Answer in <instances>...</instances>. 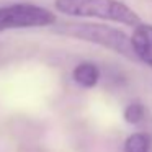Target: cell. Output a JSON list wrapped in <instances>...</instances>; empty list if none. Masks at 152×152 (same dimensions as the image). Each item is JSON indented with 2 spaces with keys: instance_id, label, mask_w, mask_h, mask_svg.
Here are the masks:
<instances>
[{
  "instance_id": "6da1fadb",
  "label": "cell",
  "mask_w": 152,
  "mask_h": 152,
  "mask_svg": "<svg viewBox=\"0 0 152 152\" xmlns=\"http://www.w3.org/2000/svg\"><path fill=\"white\" fill-rule=\"evenodd\" d=\"M54 8L72 18H96L126 26L141 23L139 15L121 0H54Z\"/></svg>"
},
{
  "instance_id": "7a4b0ae2",
  "label": "cell",
  "mask_w": 152,
  "mask_h": 152,
  "mask_svg": "<svg viewBox=\"0 0 152 152\" xmlns=\"http://www.w3.org/2000/svg\"><path fill=\"white\" fill-rule=\"evenodd\" d=\"M56 33L87 41V43L92 44H98V46L113 51V53L119 54V56L126 57L129 61H137L134 53H132L129 36L124 31L113 28L110 25L83 23V21L82 23H64L61 26H57Z\"/></svg>"
},
{
  "instance_id": "3957f363",
  "label": "cell",
  "mask_w": 152,
  "mask_h": 152,
  "mask_svg": "<svg viewBox=\"0 0 152 152\" xmlns=\"http://www.w3.org/2000/svg\"><path fill=\"white\" fill-rule=\"evenodd\" d=\"M56 21L53 12L36 4H12L0 8V33L20 28H46Z\"/></svg>"
},
{
  "instance_id": "277c9868",
  "label": "cell",
  "mask_w": 152,
  "mask_h": 152,
  "mask_svg": "<svg viewBox=\"0 0 152 152\" xmlns=\"http://www.w3.org/2000/svg\"><path fill=\"white\" fill-rule=\"evenodd\" d=\"M131 48L136 59L147 64L152 69V25L139 23L129 36Z\"/></svg>"
},
{
  "instance_id": "5b68a950",
  "label": "cell",
  "mask_w": 152,
  "mask_h": 152,
  "mask_svg": "<svg viewBox=\"0 0 152 152\" xmlns=\"http://www.w3.org/2000/svg\"><path fill=\"white\" fill-rule=\"evenodd\" d=\"M72 79L83 88H93L100 80V69L92 62H82L72 70Z\"/></svg>"
},
{
  "instance_id": "8992f818",
  "label": "cell",
  "mask_w": 152,
  "mask_h": 152,
  "mask_svg": "<svg viewBox=\"0 0 152 152\" xmlns=\"http://www.w3.org/2000/svg\"><path fill=\"white\" fill-rule=\"evenodd\" d=\"M151 137L145 132H132L124 141V152H149Z\"/></svg>"
},
{
  "instance_id": "52a82bcc",
  "label": "cell",
  "mask_w": 152,
  "mask_h": 152,
  "mask_svg": "<svg viewBox=\"0 0 152 152\" xmlns=\"http://www.w3.org/2000/svg\"><path fill=\"white\" fill-rule=\"evenodd\" d=\"M144 116H145V108L141 103H129L124 108V113H123V118L128 124H139L144 119Z\"/></svg>"
}]
</instances>
